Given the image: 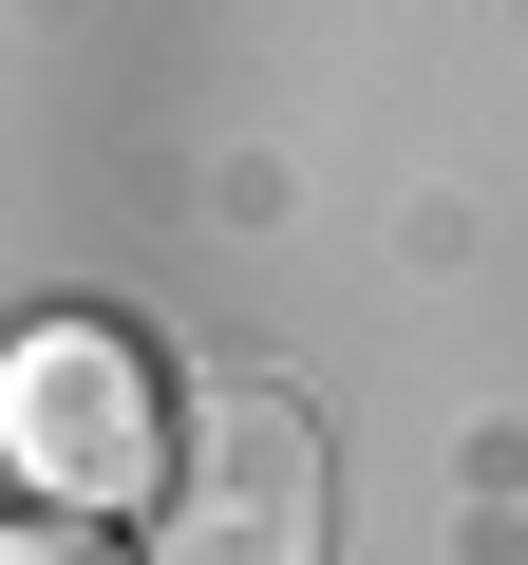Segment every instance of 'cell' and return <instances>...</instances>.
Wrapping results in <instances>:
<instances>
[{
  "label": "cell",
  "instance_id": "obj_2",
  "mask_svg": "<svg viewBox=\"0 0 528 565\" xmlns=\"http://www.w3.org/2000/svg\"><path fill=\"white\" fill-rule=\"evenodd\" d=\"M151 565H340V452L303 396H189L170 434V490H151Z\"/></svg>",
  "mask_w": 528,
  "mask_h": 565
},
{
  "label": "cell",
  "instance_id": "obj_1",
  "mask_svg": "<svg viewBox=\"0 0 528 565\" xmlns=\"http://www.w3.org/2000/svg\"><path fill=\"white\" fill-rule=\"evenodd\" d=\"M170 434H189V377H170L151 321L57 302V321L0 340V471H20L39 509H95V527L151 509V490H170Z\"/></svg>",
  "mask_w": 528,
  "mask_h": 565
},
{
  "label": "cell",
  "instance_id": "obj_3",
  "mask_svg": "<svg viewBox=\"0 0 528 565\" xmlns=\"http://www.w3.org/2000/svg\"><path fill=\"white\" fill-rule=\"evenodd\" d=\"M0 565H114V527H95V509H20V527H0Z\"/></svg>",
  "mask_w": 528,
  "mask_h": 565
}]
</instances>
